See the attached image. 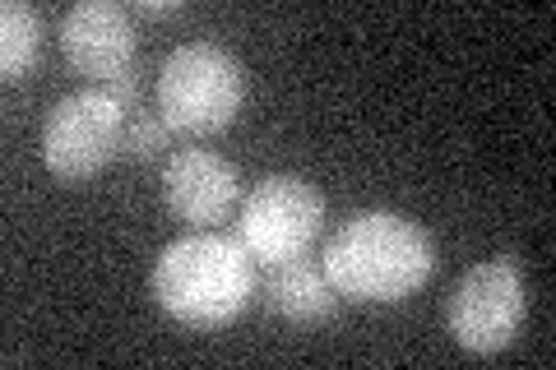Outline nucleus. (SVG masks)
I'll return each mask as SVG.
<instances>
[{
    "instance_id": "nucleus-1",
    "label": "nucleus",
    "mask_w": 556,
    "mask_h": 370,
    "mask_svg": "<svg viewBox=\"0 0 556 370\" xmlns=\"http://www.w3.org/2000/svg\"><path fill=\"white\" fill-rule=\"evenodd\" d=\"M325 278L367 306L404 302L437 269V245L404 214H357L325 241Z\"/></svg>"
},
{
    "instance_id": "nucleus-2",
    "label": "nucleus",
    "mask_w": 556,
    "mask_h": 370,
    "mask_svg": "<svg viewBox=\"0 0 556 370\" xmlns=\"http://www.w3.org/2000/svg\"><path fill=\"white\" fill-rule=\"evenodd\" d=\"M255 292V259L241 237L190 232L153 264L159 306L190 329H223L247 310Z\"/></svg>"
},
{
    "instance_id": "nucleus-3",
    "label": "nucleus",
    "mask_w": 556,
    "mask_h": 370,
    "mask_svg": "<svg viewBox=\"0 0 556 370\" xmlns=\"http://www.w3.org/2000/svg\"><path fill=\"white\" fill-rule=\"evenodd\" d=\"M247 102V65L214 42H186L167 51L159 69V112L167 130L208 139L228 130Z\"/></svg>"
},
{
    "instance_id": "nucleus-4",
    "label": "nucleus",
    "mask_w": 556,
    "mask_h": 370,
    "mask_svg": "<svg viewBox=\"0 0 556 370\" xmlns=\"http://www.w3.org/2000/svg\"><path fill=\"white\" fill-rule=\"evenodd\" d=\"M121 135H126V107L102 84L79 88L47 112L42 163L56 181H89L121 157Z\"/></svg>"
},
{
    "instance_id": "nucleus-5",
    "label": "nucleus",
    "mask_w": 556,
    "mask_h": 370,
    "mask_svg": "<svg viewBox=\"0 0 556 370\" xmlns=\"http://www.w3.org/2000/svg\"><path fill=\"white\" fill-rule=\"evenodd\" d=\"M445 324L450 339L464 352L492 357L510 347L519 324H525V273L510 255L473 264L445 296Z\"/></svg>"
},
{
    "instance_id": "nucleus-6",
    "label": "nucleus",
    "mask_w": 556,
    "mask_h": 370,
    "mask_svg": "<svg viewBox=\"0 0 556 370\" xmlns=\"http://www.w3.org/2000/svg\"><path fill=\"white\" fill-rule=\"evenodd\" d=\"M325 200L316 186L302 176H265L251 186L247 204H241V245L251 251L255 264H288L302 259L320 237Z\"/></svg>"
},
{
    "instance_id": "nucleus-7",
    "label": "nucleus",
    "mask_w": 556,
    "mask_h": 370,
    "mask_svg": "<svg viewBox=\"0 0 556 370\" xmlns=\"http://www.w3.org/2000/svg\"><path fill=\"white\" fill-rule=\"evenodd\" d=\"M135 24L126 5H112V0H79V5L65 10L61 20V51L65 61L89 75L93 84L116 79L121 69L135 65Z\"/></svg>"
},
{
    "instance_id": "nucleus-8",
    "label": "nucleus",
    "mask_w": 556,
    "mask_h": 370,
    "mask_svg": "<svg viewBox=\"0 0 556 370\" xmlns=\"http://www.w3.org/2000/svg\"><path fill=\"white\" fill-rule=\"evenodd\" d=\"M163 200L167 208L190 227H214L237 208L241 186L228 157L208 153V149H181L167 157L163 167Z\"/></svg>"
},
{
    "instance_id": "nucleus-9",
    "label": "nucleus",
    "mask_w": 556,
    "mask_h": 370,
    "mask_svg": "<svg viewBox=\"0 0 556 370\" xmlns=\"http://www.w3.org/2000/svg\"><path fill=\"white\" fill-rule=\"evenodd\" d=\"M260 296H265V310L278 315V320H288V324H320L339 306V292L325 278V269H311L306 259L269 264L265 283H260Z\"/></svg>"
},
{
    "instance_id": "nucleus-10",
    "label": "nucleus",
    "mask_w": 556,
    "mask_h": 370,
    "mask_svg": "<svg viewBox=\"0 0 556 370\" xmlns=\"http://www.w3.org/2000/svg\"><path fill=\"white\" fill-rule=\"evenodd\" d=\"M42 56V20L28 0H5L0 5V75L5 84L28 79V69Z\"/></svg>"
},
{
    "instance_id": "nucleus-11",
    "label": "nucleus",
    "mask_w": 556,
    "mask_h": 370,
    "mask_svg": "<svg viewBox=\"0 0 556 370\" xmlns=\"http://www.w3.org/2000/svg\"><path fill=\"white\" fill-rule=\"evenodd\" d=\"M167 149V120L163 112H149V107H135L126 116V135H121V153L135 157V163H149Z\"/></svg>"
},
{
    "instance_id": "nucleus-12",
    "label": "nucleus",
    "mask_w": 556,
    "mask_h": 370,
    "mask_svg": "<svg viewBox=\"0 0 556 370\" xmlns=\"http://www.w3.org/2000/svg\"><path fill=\"white\" fill-rule=\"evenodd\" d=\"M102 88H108V93L121 102V107H126V116H130L135 107H144V88H139V65L121 69V75H116V79H108Z\"/></svg>"
},
{
    "instance_id": "nucleus-13",
    "label": "nucleus",
    "mask_w": 556,
    "mask_h": 370,
    "mask_svg": "<svg viewBox=\"0 0 556 370\" xmlns=\"http://www.w3.org/2000/svg\"><path fill=\"white\" fill-rule=\"evenodd\" d=\"M181 0H135L130 14H139V20H167V14H177Z\"/></svg>"
}]
</instances>
